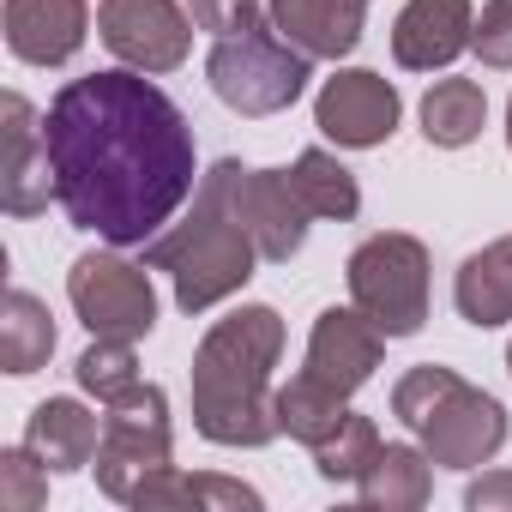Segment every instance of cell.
<instances>
[{"mask_svg":"<svg viewBox=\"0 0 512 512\" xmlns=\"http://www.w3.org/2000/svg\"><path fill=\"white\" fill-rule=\"evenodd\" d=\"M506 145H512V103H506Z\"/></svg>","mask_w":512,"mask_h":512,"instance_id":"obj_32","label":"cell"},{"mask_svg":"<svg viewBox=\"0 0 512 512\" xmlns=\"http://www.w3.org/2000/svg\"><path fill=\"white\" fill-rule=\"evenodd\" d=\"M67 296H73V314L85 320L91 338H151L157 326V290H151V272L121 260V253H85L67 272Z\"/></svg>","mask_w":512,"mask_h":512,"instance_id":"obj_7","label":"cell"},{"mask_svg":"<svg viewBox=\"0 0 512 512\" xmlns=\"http://www.w3.org/2000/svg\"><path fill=\"white\" fill-rule=\"evenodd\" d=\"M223 193H229V211L247 223V235L260 241V260H296L302 241H308V205L296 199L290 187V169H247L235 157L211 163Z\"/></svg>","mask_w":512,"mask_h":512,"instance_id":"obj_8","label":"cell"},{"mask_svg":"<svg viewBox=\"0 0 512 512\" xmlns=\"http://www.w3.org/2000/svg\"><path fill=\"white\" fill-rule=\"evenodd\" d=\"M380 344H386V332L362 314V308H326L320 320H314V338H308V362H302V374H314L320 386H332V392H356V386H368L374 380V368H380Z\"/></svg>","mask_w":512,"mask_h":512,"instance_id":"obj_13","label":"cell"},{"mask_svg":"<svg viewBox=\"0 0 512 512\" xmlns=\"http://www.w3.org/2000/svg\"><path fill=\"white\" fill-rule=\"evenodd\" d=\"M350 302L386 332V338H410L422 332L428 320V247L404 229H386V235H368L356 253H350Z\"/></svg>","mask_w":512,"mask_h":512,"instance_id":"obj_5","label":"cell"},{"mask_svg":"<svg viewBox=\"0 0 512 512\" xmlns=\"http://www.w3.org/2000/svg\"><path fill=\"white\" fill-rule=\"evenodd\" d=\"M43 133L61 211L73 217V229H91L115 247L151 241L199 187L193 127L175 97L157 91L139 67L61 85Z\"/></svg>","mask_w":512,"mask_h":512,"instance_id":"obj_1","label":"cell"},{"mask_svg":"<svg viewBox=\"0 0 512 512\" xmlns=\"http://www.w3.org/2000/svg\"><path fill=\"white\" fill-rule=\"evenodd\" d=\"M0 115H7V127H0V205H7L13 217H37V211H49V199H55L49 133H43L37 109H31L19 91H7Z\"/></svg>","mask_w":512,"mask_h":512,"instance_id":"obj_11","label":"cell"},{"mask_svg":"<svg viewBox=\"0 0 512 512\" xmlns=\"http://www.w3.org/2000/svg\"><path fill=\"white\" fill-rule=\"evenodd\" d=\"M464 506L470 512H512V470H494V476L470 482L464 488Z\"/></svg>","mask_w":512,"mask_h":512,"instance_id":"obj_30","label":"cell"},{"mask_svg":"<svg viewBox=\"0 0 512 512\" xmlns=\"http://www.w3.org/2000/svg\"><path fill=\"white\" fill-rule=\"evenodd\" d=\"M470 49L482 67H512V0H488L476 13V31H470Z\"/></svg>","mask_w":512,"mask_h":512,"instance_id":"obj_29","label":"cell"},{"mask_svg":"<svg viewBox=\"0 0 512 512\" xmlns=\"http://www.w3.org/2000/svg\"><path fill=\"white\" fill-rule=\"evenodd\" d=\"M290 187H296V199L308 205V217H338V223H350V217L362 211V187H356V175H350L332 151H302V157L290 163Z\"/></svg>","mask_w":512,"mask_h":512,"instance_id":"obj_23","label":"cell"},{"mask_svg":"<svg viewBox=\"0 0 512 512\" xmlns=\"http://www.w3.org/2000/svg\"><path fill=\"white\" fill-rule=\"evenodd\" d=\"M253 7V0H187V19L199 25V31H211V37H223L241 13Z\"/></svg>","mask_w":512,"mask_h":512,"instance_id":"obj_31","label":"cell"},{"mask_svg":"<svg viewBox=\"0 0 512 512\" xmlns=\"http://www.w3.org/2000/svg\"><path fill=\"white\" fill-rule=\"evenodd\" d=\"M79 386L97 398V404H115L121 392L139 386V362H133V338H97L85 356H79Z\"/></svg>","mask_w":512,"mask_h":512,"instance_id":"obj_26","label":"cell"},{"mask_svg":"<svg viewBox=\"0 0 512 512\" xmlns=\"http://www.w3.org/2000/svg\"><path fill=\"white\" fill-rule=\"evenodd\" d=\"M85 0H7V49L25 67H67L85 49Z\"/></svg>","mask_w":512,"mask_h":512,"instance_id":"obj_15","label":"cell"},{"mask_svg":"<svg viewBox=\"0 0 512 512\" xmlns=\"http://www.w3.org/2000/svg\"><path fill=\"white\" fill-rule=\"evenodd\" d=\"M416 440H422V452H428L434 464H446V470H476V464H488V458L506 446V410H500L488 392H476L470 380L452 374V386H446V392L434 398V410L422 416Z\"/></svg>","mask_w":512,"mask_h":512,"instance_id":"obj_9","label":"cell"},{"mask_svg":"<svg viewBox=\"0 0 512 512\" xmlns=\"http://www.w3.org/2000/svg\"><path fill=\"white\" fill-rule=\"evenodd\" d=\"M374 452H380V434H374V422L368 416H344L320 446H314V470L326 476V482H356L368 464H374Z\"/></svg>","mask_w":512,"mask_h":512,"instance_id":"obj_25","label":"cell"},{"mask_svg":"<svg viewBox=\"0 0 512 512\" xmlns=\"http://www.w3.org/2000/svg\"><path fill=\"white\" fill-rule=\"evenodd\" d=\"M25 446H31L49 470H85V464H97L103 422H97L79 398H49V404H37V410H31Z\"/></svg>","mask_w":512,"mask_h":512,"instance_id":"obj_17","label":"cell"},{"mask_svg":"<svg viewBox=\"0 0 512 512\" xmlns=\"http://www.w3.org/2000/svg\"><path fill=\"white\" fill-rule=\"evenodd\" d=\"M344 416H350V410H344V392L320 386L314 374H296L290 386H278V428H284L290 440H302L308 452H314Z\"/></svg>","mask_w":512,"mask_h":512,"instance_id":"obj_24","label":"cell"},{"mask_svg":"<svg viewBox=\"0 0 512 512\" xmlns=\"http://www.w3.org/2000/svg\"><path fill=\"white\" fill-rule=\"evenodd\" d=\"M284 350L278 308H235L193 350V428L211 446H266L278 440V392L272 368Z\"/></svg>","mask_w":512,"mask_h":512,"instance_id":"obj_2","label":"cell"},{"mask_svg":"<svg viewBox=\"0 0 512 512\" xmlns=\"http://www.w3.org/2000/svg\"><path fill=\"white\" fill-rule=\"evenodd\" d=\"M266 13L308 61H338L362 43L368 0H266Z\"/></svg>","mask_w":512,"mask_h":512,"instance_id":"obj_16","label":"cell"},{"mask_svg":"<svg viewBox=\"0 0 512 512\" xmlns=\"http://www.w3.org/2000/svg\"><path fill=\"white\" fill-rule=\"evenodd\" d=\"M103 446H97V488L109 500H133L145 476L169 470V404L157 386H133L103 404Z\"/></svg>","mask_w":512,"mask_h":512,"instance_id":"obj_6","label":"cell"},{"mask_svg":"<svg viewBox=\"0 0 512 512\" xmlns=\"http://www.w3.org/2000/svg\"><path fill=\"white\" fill-rule=\"evenodd\" d=\"M470 31H476L470 0H410L392 25V61L410 73L452 67L470 49Z\"/></svg>","mask_w":512,"mask_h":512,"instance_id":"obj_14","label":"cell"},{"mask_svg":"<svg viewBox=\"0 0 512 512\" xmlns=\"http://www.w3.org/2000/svg\"><path fill=\"white\" fill-rule=\"evenodd\" d=\"M398 115H404V103H398L392 79H380V73H368V67H350V73L326 79V91H320V103H314L320 133L338 139V145H350V151L386 145L392 127H398Z\"/></svg>","mask_w":512,"mask_h":512,"instance_id":"obj_12","label":"cell"},{"mask_svg":"<svg viewBox=\"0 0 512 512\" xmlns=\"http://www.w3.org/2000/svg\"><path fill=\"white\" fill-rule=\"evenodd\" d=\"M97 37L139 73H175L187 61L193 25L175 0H97Z\"/></svg>","mask_w":512,"mask_h":512,"instance_id":"obj_10","label":"cell"},{"mask_svg":"<svg viewBox=\"0 0 512 512\" xmlns=\"http://www.w3.org/2000/svg\"><path fill=\"white\" fill-rule=\"evenodd\" d=\"M482 121H488V97H482L476 79H440L422 97V133H428V145L458 151V145H470L482 133Z\"/></svg>","mask_w":512,"mask_h":512,"instance_id":"obj_22","label":"cell"},{"mask_svg":"<svg viewBox=\"0 0 512 512\" xmlns=\"http://www.w3.org/2000/svg\"><path fill=\"white\" fill-rule=\"evenodd\" d=\"M145 266L151 272H169L175 302L187 314H205V308L229 302L253 278V266H260V241H253L247 223L229 211V193H223L217 169L199 175L193 211L175 229H163V235L145 241Z\"/></svg>","mask_w":512,"mask_h":512,"instance_id":"obj_3","label":"cell"},{"mask_svg":"<svg viewBox=\"0 0 512 512\" xmlns=\"http://www.w3.org/2000/svg\"><path fill=\"white\" fill-rule=\"evenodd\" d=\"M139 512H169V506H193V512H260V494L235 476H181L175 464L145 476L139 494L127 500Z\"/></svg>","mask_w":512,"mask_h":512,"instance_id":"obj_19","label":"cell"},{"mask_svg":"<svg viewBox=\"0 0 512 512\" xmlns=\"http://www.w3.org/2000/svg\"><path fill=\"white\" fill-rule=\"evenodd\" d=\"M452 386V368H440V362H422V368H410L398 386H392V416L416 434L422 428V416L434 410V398Z\"/></svg>","mask_w":512,"mask_h":512,"instance_id":"obj_28","label":"cell"},{"mask_svg":"<svg viewBox=\"0 0 512 512\" xmlns=\"http://www.w3.org/2000/svg\"><path fill=\"white\" fill-rule=\"evenodd\" d=\"M55 356V320L31 290H7L0 302V368L7 374H37Z\"/></svg>","mask_w":512,"mask_h":512,"instance_id":"obj_21","label":"cell"},{"mask_svg":"<svg viewBox=\"0 0 512 512\" xmlns=\"http://www.w3.org/2000/svg\"><path fill=\"white\" fill-rule=\"evenodd\" d=\"M506 374H512V344H506Z\"/></svg>","mask_w":512,"mask_h":512,"instance_id":"obj_33","label":"cell"},{"mask_svg":"<svg viewBox=\"0 0 512 512\" xmlns=\"http://www.w3.org/2000/svg\"><path fill=\"white\" fill-rule=\"evenodd\" d=\"M49 500V464L31 446L0 452V512H37Z\"/></svg>","mask_w":512,"mask_h":512,"instance_id":"obj_27","label":"cell"},{"mask_svg":"<svg viewBox=\"0 0 512 512\" xmlns=\"http://www.w3.org/2000/svg\"><path fill=\"white\" fill-rule=\"evenodd\" d=\"M452 302H458V314H464L476 332H488V326H506V320H512V235L488 241L482 253H470V260L458 266Z\"/></svg>","mask_w":512,"mask_h":512,"instance_id":"obj_18","label":"cell"},{"mask_svg":"<svg viewBox=\"0 0 512 512\" xmlns=\"http://www.w3.org/2000/svg\"><path fill=\"white\" fill-rule=\"evenodd\" d=\"M205 79L223 109L235 115H278L308 91V55L272 25V13L247 7L211 49Z\"/></svg>","mask_w":512,"mask_h":512,"instance_id":"obj_4","label":"cell"},{"mask_svg":"<svg viewBox=\"0 0 512 512\" xmlns=\"http://www.w3.org/2000/svg\"><path fill=\"white\" fill-rule=\"evenodd\" d=\"M428 464L434 458L422 446H380L374 464L356 476L362 506H374V512H416V506H428V488H434Z\"/></svg>","mask_w":512,"mask_h":512,"instance_id":"obj_20","label":"cell"}]
</instances>
